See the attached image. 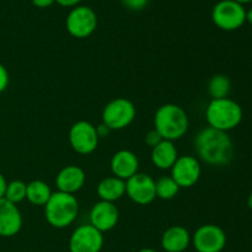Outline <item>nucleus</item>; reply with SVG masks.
Segmentation results:
<instances>
[{"label":"nucleus","instance_id":"1","mask_svg":"<svg viewBox=\"0 0 252 252\" xmlns=\"http://www.w3.org/2000/svg\"><path fill=\"white\" fill-rule=\"evenodd\" d=\"M194 149L202 161L212 166L229 164L234 157V144L226 132L206 127L197 134Z\"/></svg>","mask_w":252,"mask_h":252},{"label":"nucleus","instance_id":"2","mask_svg":"<svg viewBox=\"0 0 252 252\" xmlns=\"http://www.w3.org/2000/svg\"><path fill=\"white\" fill-rule=\"evenodd\" d=\"M155 130L164 140L175 142L184 137L189 130V117L185 110L174 103L160 106L154 117Z\"/></svg>","mask_w":252,"mask_h":252},{"label":"nucleus","instance_id":"3","mask_svg":"<svg viewBox=\"0 0 252 252\" xmlns=\"http://www.w3.org/2000/svg\"><path fill=\"white\" fill-rule=\"evenodd\" d=\"M244 112L241 106L233 98H217L207 106L206 118L209 127L226 132L235 129L241 123Z\"/></svg>","mask_w":252,"mask_h":252},{"label":"nucleus","instance_id":"4","mask_svg":"<svg viewBox=\"0 0 252 252\" xmlns=\"http://www.w3.org/2000/svg\"><path fill=\"white\" fill-rule=\"evenodd\" d=\"M79 213L78 199L74 194L64 192H53L44 206V216L49 225L57 229H64L75 221Z\"/></svg>","mask_w":252,"mask_h":252},{"label":"nucleus","instance_id":"5","mask_svg":"<svg viewBox=\"0 0 252 252\" xmlns=\"http://www.w3.org/2000/svg\"><path fill=\"white\" fill-rule=\"evenodd\" d=\"M212 20L223 31H235L246 22V10L234 0H220L212 10Z\"/></svg>","mask_w":252,"mask_h":252},{"label":"nucleus","instance_id":"6","mask_svg":"<svg viewBox=\"0 0 252 252\" xmlns=\"http://www.w3.org/2000/svg\"><path fill=\"white\" fill-rule=\"evenodd\" d=\"M135 106L132 101L118 97L110 101L102 111V123L111 130H121L130 125L135 118Z\"/></svg>","mask_w":252,"mask_h":252},{"label":"nucleus","instance_id":"7","mask_svg":"<svg viewBox=\"0 0 252 252\" xmlns=\"http://www.w3.org/2000/svg\"><path fill=\"white\" fill-rule=\"evenodd\" d=\"M66 30L75 38L91 36L97 27V16L91 7L78 5L66 16Z\"/></svg>","mask_w":252,"mask_h":252},{"label":"nucleus","instance_id":"8","mask_svg":"<svg viewBox=\"0 0 252 252\" xmlns=\"http://www.w3.org/2000/svg\"><path fill=\"white\" fill-rule=\"evenodd\" d=\"M98 135L95 126L86 121H79L69 130V143L74 152L88 155L95 152L98 145Z\"/></svg>","mask_w":252,"mask_h":252},{"label":"nucleus","instance_id":"9","mask_svg":"<svg viewBox=\"0 0 252 252\" xmlns=\"http://www.w3.org/2000/svg\"><path fill=\"white\" fill-rule=\"evenodd\" d=\"M197 252H221L226 245L225 231L214 224L199 226L192 238Z\"/></svg>","mask_w":252,"mask_h":252},{"label":"nucleus","instance_id":"10","mask_svg":"<svg viewBox=\"0 0 252 252\" xmlns=\"http://www.w3.org/2000/svg\"><path fill=\"white\" fill-rule=\"evenodd\" d=\"M102 246V233L91 224L78 226L69 239L70 252H100Z\"/></svg>","mask_w":252,"mask_h":252},{"label":"nucleus","instance_id":"11","mask_svg":"<svg viewBox=\"0 0 252 252\" xmlns=\"http://www.w3.org/2000/svg\"><path fill=\"white\" fill-rule=\"evenodd\" d=\"M202 174L201 162L192 155L177 158L171 167V177L180 189H191L198 182Z\"/></svg>","mask_w":252,"mask_h":252},{"label":"nucleus","instance_id":"12","mask_svg":"<svg viewBox=\"0 0 252 252\" xmlns=\"http://www.w3.org/2000/svg\"><path fill=\"white\" fill-rule=\"evenodd\" d=\"M126 193L134 203L147 206L157 198L155 181L148 174L137 172L126 181Z\"/></svg>","mask_w":252,"mask_h":252},{"label":"nucleus","instance_id":"13","mask_svg":"<svg viewBox=\"0 0 252 252\" xmlns=\"http://www.w3.org/2000/svg\"><path fill=\"white\" fill-rule=\"evenodd\" d=\"M120 212L117 207L111 202L100 201L91 208L90 224L101 233L110 231L117 225Z\"/></svg>","mask_w":252,"mask_h":252},{"label":"nucleus","instance_id":"14","mask_svg":"<svg viewBox=\"0 0 252 252\" xmlns=\"http://www.w3.org/2000/svg\"><path fill=\"white\" fill-rule=\"evenodd\" d=\"M22 228V216L16 204L0 198V236L11 238Z\"/></svg>","mask_w":252,"mask_h":252},{"label":"nucleus","instance_id":"15","mask_svg":"<svg viewBox=\"0 0 252 252\" xmlns=\"http://www.w3.org/2000/svg\"><path fill=\"white\" fill-rule=\"evenodd\" d=\"M85 181V171L81 167L75 166V165H69V166L62 169L59 174L57 175L56 185L58 187V191L74 194L83 189Z\"/></svg>","mask_w":252,"mask_h":252},{"label":"nucleus","instance_id":"16","mask_svg":"<svg viewBox=\"0 0 252 252\" xmlns=\"http://www.w3.org/2000/svg\"><path fill=\"white\" fill-rule=\"evenodd\" d=\"M139 169V160L130 150H120L111 159V170L113 176L127 181L134 176Z\"/></svg>","mask_w":252,"mask_h":252},{"label":"nucleus","instance_id":"17","mask_svg":"<svg viewBox=\"0 0 252 252\" xmlns=\"http://www.w3.org/2000/svg\"><path fill=\"white\" fill-rule=\"evenodd\" d=\"M191 241V234L181 225L170 226L161 236V246L166 252L186 251Z\"/></svg>","mask_w":252,"mask_h":252},{"label":"nucleus","instance_id":"18","mask_svg":"<svg viewBox=\"0 0 252 252\" xmlns=\"http://www.w3.org/2000/svg\"><path fill=\"white\" fill-rule=\"evenodd\" d=\"M152 161L158 169L169 170L174 166L177 158V149L174 142L170 140H161L158 145L152 149Z\"/></svg>","mask_w":252,"mask_h":252},{"label":"nucleus","instance_id":"19","mask_svg":"<svg viewBox=\"0 0 252 252\" xmlns=\"http://www.w3.org/2000/svg\"><path fill=\"white\" fill-rule=\"evenodd\" d=\"M97 194L101 201L113 203L126 194V181L116 176L106 177L98 184Z\"/></svg>","mask_w":252,"mask_h":252},{"label":"nucleus","instance_id":"20","mask_svg":"<svg viewBox=\"0 0 252 252\" xmlns=\"http://www.w3.org/2000/svg\"><path fill=\"white\" fill-rule=\"evenodd\" d=\"M52 193L53 192H52L51 187L41 180H34V181L27 184L26 199L34 206H46Z\"/></svg>","mask_w":252,"mask_h":252},{"label":"nucleus","instance_id":"21","mask_svg":"<svg viewBox=\"0 0 252 252\" xmlns=\"http://www.w3.org/2000/svg\"><path fill=\"white\" fill-rule=\"evenodd\" d=\"M231 90V81L224 74H217L212 76L208 83V94L212 100L228 97Z\"/></svg>","mask_w":252,"mask_h":252},{"label":"nucleus","instance_id":"22","mask_svg":"<svg viewBox=\"0 0 252 252\" xmlns=\"http://www.w3.org/2000/svg\"><path fill=\"white\" fill-rule=\"evenodd\" d=\"M179 191L180 187L171 176H164L155 182V192H157V197L160 199L169 201V199L175 198Z\"/></svg>","mask_w":252,"mask_h":252},{"label":"nucleus","instance_id":"23","mask_svg":"<svg viewBox=\"0 0 252 252\" xmlns=\"http://www.w3.org/2000/svg\"><path fill=\"white\" fill-rule=\"evenodd\" d=\"M26 191L27 185L24 181L15 180V181H11L7 184L4 198L11 202V203L17 204L24 201V199H26Z\"/></svg>","mask_w":252,"mask_h":252},{"label":"nucleus","instance_id":"24","mask_svg":"<svg viewBox=\"0 0 252 252\" xmlns=\"http://www.w3.org/2000/svg\"><path fill=\"white\" fill-rule=\"evenodd\" d=\"M122 5L132 11H139L148 5L149 0H121Z\"/></svg>","mask_w":252,"mask_h":252},{"label":"nucleus","instance_id":"25","mask_svg":"<svg viewBox=\"0 0 252 252\" xmlns=\"http://www.w3.org/2000/svg\"><path fill=\"white\" fill-rule=\"evenodd\" d=\"M161 140H164V139H162L161 135H160L159 133H158L155 129L150 130V132L148 133L147 135H145V143H147V144L149 145V147L152 148V149L155 147V145L159 144V143L161 142Z\"/></svg>","mask_w":252,"mask_h":252},{"label":"nucleus","instance_id":"26","mask_svg":"<svg viewBox=\"0 0 252 252\" xmlns=\"http://www.w3.org/2000/svg\"><path fill=\"white\" fill-rule=\"evenodd\" d=\"M9 85V73L7 69L0 63V94L4 93Z\"/></svg>","mask_w":252,"mask_h":252},{"label":"nucleus","instance_id":"27","mask_svg":"<svg viewBox=\"0 0 252 252\" xmlns=\"http://www.w3.org/2000/svg\"><path fill=\"white\" fill-rule=\"evenodd\" d=\"M96 132H97L98 138H103V137H106V135L110 134L111 129L105 125V123H101L98 127H96Z\"/></svg>","mask_w":252,"mask_h":252},{"label":"nucleus","instance_id":"28","mask_svg":"<svg viewBox=\"0 0 252 252\" xmlns=\"http://www.w3.org/2000/svg\"><path fill=\"white\" fill-rule=\"evenodd\" d=\"M54 2H56V0H32V4L37 7H41V9L49 7Z\"/></svg>","mask_w":252,"mask_h":252},{"label":"nucleus","instance_id":"29","mask_svg":"<svg viewBox=\"0 0 252 252\" xmlns=\"http://www.w3.org/2000/svg\"><path fill=\"white\" fill-rule=\"evenodd\" d=\"M56 1L58 2L61 6L75 7V6H78V4L81 1V0H56Z\"/></svg>","mask_w":252,"mask_h":252},{"label":"nucleus","instance_id":"30","mask_svg":"<svg viewBox=\"0 0 252 252\" xmlns=\"http://www.w3.org/2000/svg\"><path fill=\"white\" fill-rule=\"evenodd\" d=\"M6 186H7L6 180H5L4 175L0 172V198H4L5 191H6Z\"/></svg>","mask_w":252,"mask_h":252},{"label":"nucleus","instance_id":"31","mask_svg":"<svg viewBox=\"0 0 252 252\" xmlns=\"http://www.w3.org/2000/svg\"><path fill=\"white\" fill-rule=\"evenodd\" d=\"M246 21L252 26V7L249 11H246Z\"/></svg>","mask_w":252,"mask_h":252},{"label":"nucleus","instance_id":"32","mask_svg":"<svg viewBox=\"0 0 252 252\" xmlns=\"http://www.w3.org/2000/svg\"><path fill=\"white\" fill-rule=\"evenodd\" d=\"M248 206H249V208H250L252 211V192H251L250 196H249V198H248Z\"/></svg>","mask_w":252,"mask_h":252},{"label":"nucleus","instance_id":"33","mask_svg":"<svg viewBox=\"0 0 252 252\" xmlns=\"http://www.w3.org/2000/svg\"><path fill=\"white\" fill-rule=\"evenodd\" d=\"M234 1L239 2V4H241V5H244V4H249V2H251L252 0H234Z\"/></svg>","mask_w":252,"mask_h":252},{"label":"nucleus","instance_id":"34","mask_svg":"<svg viewBox=\"0 0 252 252\" xmlns=\"http://www.w3.org/2000/svg\"><path fill=\"white\" fill-rule=\"evenodd\" d=\"M138 252H157L155 250H153V249H149V248H147V249H142V250H139Z\"/></svg>","mask_w":252,"mask_h":252},{"label":"nucleus","instance_id":"35","mask_svg":"<svg viewBox=\"0 0 252 252\" xmlns=\"http://www.w3.org/2000/svg\"><path fill=\"white\" fill-rule=\"evenodd\" d=\"M251 59H252V52H251Z\"/></svg>","mask_w":252,"mask_h":252}]
</instances>
